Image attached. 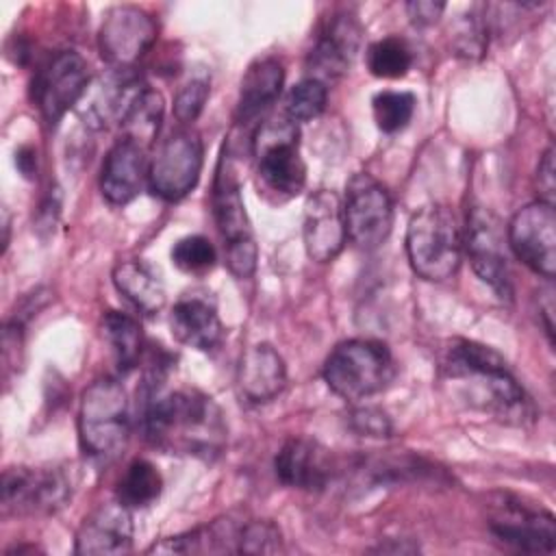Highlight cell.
I'll use <instances>...</instances> for the list:
<instances>
[{
	"label": "cell",
	"mask_w": 556,
	"mask_h": 556,
	"mask_svg": "<svg viewBox=\"0 0 556 556\" xmlns=\"http://www.w3.org/2000/svg\"><path fill=\"white\" fill-rule=\"evenodd\" d=\"M141 428L152 447L200 460L222 456L228 439L222 408L211 395L198 389L148 395Z\"/></svg>",
	"instance_id": "cell-1"
},
{
	"label": "cell",
	"mask_w": 556,
	"mask_h": 556,
	"mask_svg": "<svg viewBox=\"0 0 556 556\" xmlns=\"http://www.w3.org/2000/svg\"><path fill=\"white\" fill-rule=\"evenodd\" d=\"M443 374L452 382L471 384L469 400L502 419L523 421L530 417V402L506 361L478 341L454 339L443 356Z\"/></svg>",
	"instance_id": "cell-2"
},
{
	"label": "cell",
	"mask_w": 556,
	"mask_h": 556,
	"mask_svg": "<svg viewBox=\"0 0 556 556\" xmlns=\"http://www.w3.org/2000/svg\"><path fill=\"white\" fill-rule=\"evenodd\" d=\"M128 434L130 408L126 389L115 378H98L80 397L78 441L83 452L98 463H111L126 447Z\"/></svg>",
	"instance_id": "cell-3"
},
{
	"label": "cell",
	"mask_w": 556,
	"mask_h": 556,
	"mask_svg": "<svg viewBox=\"0 0 556 556\" xmlns=\"http://www.w3.org/2000/svg\"><path fill=\"white\" fill-rule=\"evenodd\" d=\"M406 256L413 271L430 282L452 278L463 261V235L443 204L421 206L406 228Z\"/></svg>",
	"instance_id": "cell-4"
},
{
	"label": "cell",
	"mask_w": 556,
	"mask_h": 556,
	"mask_svg": "<svg viewBox=\"0 0 556 556\" xmlns=\"http://www.w3.org/2000/svg\"><path fill=\"white\" fill-rule=\"evenodd\" d=\"M395 361L389 348L376 339H348L324 363V380L345 402L371 397L389 387Z\"/></svg>",
	"instance_id": "cell-5"
},
{
	"label": "cell",
	"mask_w": 556,
	"mask_h": 556,
	"mask_svg": "<svg viewBox=\"0 0 556 556\" xmlns=\"http://www.w3.org/2000/svg\"><path fill=\"white\" fill-rule=\"evenodd\" d=\"M256 172L263 185L280 198L298 195L306 185V165L300 156V130L289 117L261 122L254 135Z\"/></svg>",
	"instance_id": "cell-6"
},
{
	"label": "cell",
	"mask_w": 556,
	"mask_h": 556,
	"mask_svg": "<svg viewBox=\"0 0 556 556\" xmlns=\"http://www.w3.org/2000/svg\"><path fill=\"white\" fill-rule=\"evenodd\" d=\"M213 215L217 230L226 248V265L232 276L250 278L256 269V241L250 228L245 204L239 191V182L228 167L219 165L213 187Z\"/></svg>",
	"instance_id": "cell-7"
},
{
	"label": "cell",
	"mask_w": 556,
	"mask_h": 556,
	"mask_svg": "<svg viewBox=\"0 0 556 556\" xmlns=\"http://www.w3.org/2000/svg\"><path fill=\"white\" fill-rule=\"evenodd\" d=\"M343 217L348 239L361 250L380 248L393 226V202L371 174H354L345 185Z\"/></svg>",
	"instance_id": "cell-8"
},
{
	"label": "cell",
	"mask_w": 556,
	"mask_h": 556,
	"mask_svg": "<svg viewBox=\"0 0 556 556\" xmlns=\"http://www.w3.org/2000/svg\"><path fill=\"white\" fill-rule=\"evenodd\" d=\"M202 163L200 137L191 130H176L159 143L148 165V187L161 200L178 202L198 185Z\"/></svg>",
	"instance_id": "cell-9"
},
{
	"label": "cell",
	"mask_w": 556,
	"mask_h": 556,
	"mask_svg": "<svg viewBox=\"0 0 556 556\" xmlns=\"http://www.w3.org/2000/svg\"><path fill=\"white\" fill-rule=\"evenodd\" d=\"M463 245L478 278L486 282L497 298L510 300L513 280L506 258L504 226L491 208L480 204L469 208Z\"/></svg>",
	"instance_id": "cell-10"
},
{
	"label": "cell",
	"mask_w": 556,
	"mask_h": 556,
	"mask_svg": "<svg viewBox=\"0 0 556 556\" xmlns=\"http://www.w3.org/2000/svg\"><path fill=\"white\" fill-rule=\"evenodd\" d=\"M89 87L87 61L74 50L54 52L30 83V98L41 117L54 126L72 106H76Z\"/></svg>",
	"instance_id": "cell-11"
},
{
	"label": "cell",
	"mask_w": 556,
	"mask_h": 556,
	"mask_svg": "<svg viewBox=\"0 0 556 556\" xmlns=\"http://www.w3.org/2000/svg\"><path fill=\"white\" fill-rule=\"evenodd\" d=\"M72 497V482L61 469L9 467L2 476V513L13 517L52 515Z\"/></svg>",
	"instance_id": "cell-12"
},
{
	"label": "cell",
	"mask_w": 556,
	"mask_h": 556,
	"mask_svg": "<svg viewBox=\"0 0 556 556\" xmlns=\"http://www.w3.org/2000/svg\"><path fill=\"white\" fill-rule=\"evenodd\" d=\"M506 241L515 256L534 274L552 280L556 274V213L543 200L521 206L508 228Z\"/></svg>",
	"instance_id": "cell-13"
},
{
	"label": "cell",
	"mask_w": 556,
	"mask_h": 556,
	"mask_svg": "<svg viewBox=\"0 0 556 556\" xmlns=\"http://www.w3.org/2000/svg\"><path fill=\"white\" fill-rule=\"evenodd\" d=\"M156 24L135 4H117L106 11L100 30V56L113 70H135V63L154 46Z\"/></svg>",
	"instance_id": "cell-14"
},
{
	"label": "cell",
	"mask_w": 556,
	"mask_h": 556,
	"mask_svg": "<svg viewBox=\"0 0 556 556\" xmlns=\"http://www.w3.org/2000/svg\"><path fill=\"white\" fill-rule=\"evenodd\" d=\"M363 28L350 13H337L324 26L317 43L306 59V78H315L326 87L343 78L361 48Z\"/></svg>",
	"instance_id": "cell-15"
},
{
	"label": "cell",
	"mask_w": 556,
	"mask_h": 556,
	"mask_svg": "<svg viewBox=\"0 0 556 556\" xmlns=\"http://www.w3.org/2000/svg\"><path fill=\"white\" fill-rule=\"evenodd\" d=\"M146 83L135 70H109L96 83H91L78 102V113L89 128H109L122 124L135 98Z\"/></svg>",
	"instance_id": "cell-16"
},
{
	"label": "cell",
	"mask_w": 556,
	"mask_h": 556,
	"mask_svg": "<svg viewBox=\"0 0 556 556\" xmlns=\"http://www.w3.org/2000/svg\"><path fill=\"white\" fill-rule=\"evenodd\" d=\"M497 541L530 554H552L556 547L554 517L543 510H530L517 500H504L495 506L489 521Z\"/></svg>",
	"instance_id": "cell-17"
},
{
	"label": "cell",
	"mask_w": 556,
	"mask_h": 556,
	"mask_svg": "<svg viewBox=\"0 0 556 556\" xmlns=\"http://www.w3.org/2000/svg\"><path fill=\"white\" fill-rule=\"evenodd\" d=\"M306 254L317 263L337 258L348 241L343 202L334 191L319 189L306 198L302 222Z\"/></svg>",
	"instance_id": "cell-18"
},
{
	"label": "cell",
	"mask_w": 556,
	"mask_h": 556,
	"mask_svg": "<svg viewBox=\"0 0 556 556\" xmlns=\"http://www.w3.org/2000/svg\"><path fill=\"white\" fill-rule=\"evenodd\" d=\"M132 547V515L119 500L100 504L80 523L76 532V554L113 556Z\"/></svg>",
	"instance_id": "cell-19"
},
{
	"label": "cell",
	"mask_w": 556,
	"mask_h": 556,
	"mask_svg": "<svg viewBox=\"0 0 556 556\" xmlns=\"http://www.w3.org/2000/svg\"><path fill=\"white\" fill-rule=\"evenodd\" d=\"M276 476L293 489L319 491L328 486L334 473L332 456L326 447L311 439H289L274 460Z\"/></svg>",
	"instance_id": "cell-20"
},
{
	"label": "cell",
	"mask_w": 556,
	"mask_h": 556,
	"mask_svg": "<svg viewBox=\"0 0 556 556\" xmlns=\"http://www.w3.org/2000/svg\"><path fill=\"white\" fill-rule=\"evenodd\" d=\"M146 178H148L146 150L139 143L126 137H119L109 150L102 165V174H100L102 195L106 198L109 204L124 206L139 195Z\"/></svg>",
	"instance_id": "cell-21"
},
{
	"label": "cell",
	"mask_w": 556,
	"mask_h": 556,
	"mask_svg": "<svg viewBox=\"0 0 556 556\" xmlns=\"http://www.w3.org/2000/svg\"><path fill=\"white\" fill-rule=\"evenodd\" d=\"M169 328L176 341L200 352L215 350L224 339V324L217 315V308L198 295L180 298L174 304Z\"/></svg>",
	"instance_id": "cell-22"
},
{
	"label": "cell",
	"mask_w": 556,
	"mask_h": 556,
	"mask_svg": "<svg viewBox=\"0 0 556 556\" xmlns=\"http://www.w3.org/2000/svg\"><path fill=\"white\" fill-rule=\"evenodd\" d=\"M285 83L282 61L276 56L256 59L243 74L239 100H237V122L248 126L258 122L278 100Z\"/></svg>",
	"instance_id": "cell-23"
},
{
	"label": "cell",
	"mask_w": 556,
	"mask_h": 556,
	"mask_svg": "<svg viewBox=\"0 0 556 556\" xmlns=\"http://www.w3.org/2000/svg\"><path fill=\"white\" fill-rule=\"evenodd\" d=\"M237 382L250 402H269L287 384V367L282 356L269 343H256L245 350L239 363Z\"/></svg>",
	"instance_id": "cell-24"
},
{
	"label": "cell",
	"mask_w": 556,
	"mask_h": 556,
	"mask_svg": "<svg viewBox=\"0 0 556 556\" xmlns=\"http://www.w3.org/2000/svg\"><path fill=\"white\" fill-rule=\"evenodd\" d=\"M241 526L243 521L239 523L230 517L215 519L206 526L169 536L163 543L154 545L152 549L161 554H239Z\"/></svg>",
	"instance_id": "cell-25"
},
{
	"label": "cell",
	"mask_w": 556,
	"mask_h": 556,
	"mask_svg": "<svg viewBox=\"0 0 556 556\" xmlns=\"http://www.w3.org/2000/svg\"><path fill=\"white\" fill-rule=\"evenodd\" d=\"M115 289L143 315H156L165 306V287L143 261H122L113 269Z\"/></svg>",
	"instance_id": "cell-26"
},
{
	"label": "cell",
	"mask_w": 556,
	"mask_h": 556,
	"mask_svg": "<svg viewBox=\"0 0 556 556\" xmlns=\"http://www.w3.org/2000/svg\"><path fill=\"white\" fill-rule=\"evenodd\" d=\"M163 113H165L163 96L156 89L146 85L119 124L122 137L139 143L146 150L148 146H152V141L159 135Z\"/></svg>",
	"instance_id": "cell-27"
},
{
	"label": "cell",
	"mask_w": 556,
	"mask_h": 556,
	"mask_svg": "<svg viewBox=\"0 0 556 556\" xmlns=\"http://www.w3.org/2000/svg\"><path fill=\"white\" fill-rule=\"evenodd\" d=\"M102 334L111 345L117 367L130 371L143 352V332L137 319L119 311H106L102 317Z\"/></svg>",
	"instance_id": "cell-28"
},
{
	"label": "cell",
	"mask_w": 556,
	"mask_h": 556,
	"mask_svg": "<svg viewBox=\"0 0 556 556\" xmlns=\"http://www.w3.org/2000/svg\"><path fill=\"white\" fill-rule=\"evenodd\" d=\"M163 489V478L159 469L143 458L132 460L117 482V500L128 508L150 506Z\"/></svg>",
	"instance_id": "cell-29"
},
{
	"label": "cell",
	"mask_w": 556,
	"mask_h": 556,
	"mask_svg": "<svg viewBox=\"0 0 556 556\" xmlns=\"http://www.w3.org/2000/svg\"><path fill=\"white\" fill-rule=\"evenodd\" d=\"M367 70L376 78H402L413 65V50L402 37H384L374 41L365 52Z\"/></svg>",
	"instance_id": "cell-30"
},
{
	"label": "cell",
	"mask_w": 556,
	"mask_h": 556,
	"mask_svg": "<svg viewBox=\"0 0 556 556\" xmlns=\"http://www.w3.org/2000/svg\"><path fill=\"white\" fill-rule=\"evenodd\" d=\"M371 111L376 126L382 132H397L415 113V96L410 91H378L371 100Z\"/></svg>",
	"instance_id": "cell-31"
},
{
	"label": "cell",
	"mask_w": 556,
	"mask_h": 556,
	"mask_svg": "<svg viewBox=\"0 0 556 556\" xmlns=\"http://www.w3.org/2000/svg\"><path fill=\"white\" fill-rule=\"evenodd\" d=\"M328 102V87L315 78H304L293 85L285 100V113L289 119L308 122L321 115Z\"/></svg>",
	"instance_id": "cell-32"
},
{
	"label": "cell",
	"mask_w": 556,
	"mask_h": 556,
	"mask_svg": "<svg viewBox=\"0 0 556 556\" xmlns=\"http://www.w3.org/2000/svg\"><path fill=\"white\" fill-rule=\"evenodd\" d=\"M169 256H172V263L180 271L191 274V276H202V274L211 271L217 263V252H215L213 243L202 235H189V237L178 239L174 243Z\"/></svg>",
	"instance_id": "cell-33"
},
{
	"label": "cell",
	"mask_w": 556,
	"mask_h": 556,
	"mask_svg": "<svg viewBox=\"0 0 556 556\" xmlns=\"http://www.w3.org/2000/svg\"><path fill=\"white\" fill-rule=\"evenodd\" d=\"M282 549L280 530L267 519L243 521L239 554H276Z\"/></svg>",
	"instance_id": "cell-34"
},
{
	"label": "cell",
	"mask_w": 556,
	"mask_h": 556,
	"mask_svg": "<svg viewBox=\"0 0 556 556\" xmlns=\"http://www.w3.org/2000/svg\"><path fill=\"white\" fill-rule=\"evenodd\" d=\"M208 98V76H191L187 83L180 85L174 98V115L182 124H191L204 109Z\"/></svg>",
	"instance_id": "cell-35"
},
{
	"label": "cell",
	"mask_w": 556,
	"mask_h": 556,
	"mask_svg": "<svg viewBox=\"0 0 556 556\" xmlns=\"http://www.w3.org/2000/svg\"><path fill=\"white\" fill-rule=\"evenodd\" d=\"M484 43H486V35L482 24L478 22V17L469 15L465 20H460L456 33H454V48L458 54L463 56H482L484 52Z\"/></svg>",
	"instance_id": "cell-36"
},
{
	"label": "cell",
	"mask_w": 556,
	"mask_h": 556,
	"mask_svg": "<svg viewBox=\"0 0 556 556\" xmlns=\"http://www.w3.org/2000/svg\"><path fill=\"white\" fill-rule=\"evenodd\" d=\"M350 428L363 437H391L389 417L374 406H363L350 413Z\"/></svg>",
	"instance_id": "cell-37"
},
{
	"label": "cell",
	"mask_w": 556,
	"mask_h": 556,
	"mask_svg": "<svg viewBox=\"0 0 556 556\" xmlns=\"http://www.w3.org/2000/svg\"><path fill=\"white\" fill-rule=\"evenodd\" d=\"M536 185H539V191H541V198L543 202L547 204H554V148L549 146L536 167Z\"/></svg>",
	"instance_id": "cell-38"
},
{
	"label": "cell",
	"mask_w": 556,
	"mask_h": 556,
	"mask_svg": "<svg viewBox=\"0 0 556 556\" xmlns=\"http://www.w3.org/2000/svg\"><path fill=\"white\" fill-rule=\"evenodd\" d=\"M445 11L443 2H432V0H413L406 4V13L417 26H430L434 24L441 13Z\"/></svg>",
	"instance_id": "cell-39"
},
{
	"label": "cell",
	"mask_w": 556,
	"mask_h": 556,
	"mask_svg": "<svg viewBox=\"0 0 556 556\" xmlns=\"http://www.w3.org/2000/svg\"><path fill=\"white\" fill-rule=\"evenodd\" d=\"M35 150L33 148H28V146H24L17 154H15V163H17V167H20V172L28 178V176H33V172H35Z\"/></svg>",
	"instance_id": "cell-40"
}]
</instances>
